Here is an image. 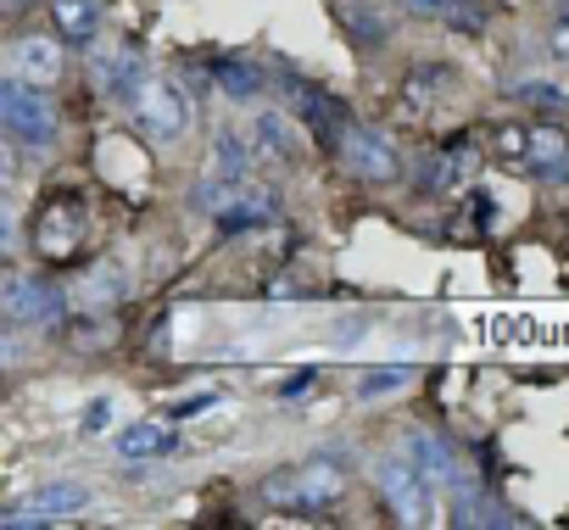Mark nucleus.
<instances>
[{"label":"nucleus","mask_w":569,"mask_h":530,"mask_svg":"<svg viewBox=\"0 0 569 530\" xmlns=\"http://www.w3.org/2000/svg\"><path fill=\"white\" fill-rule=\"evenodd\" d=\"M341 497H347V474L336 463H297L262 480V502L291 508V513H319V508H336Z\"/></svg>","instance_id":"nucleus-1"},{"label":"nucleus","mask_w":569,"mask_h":530,"mask_svg":"<svg viewBox=\"0 0 569 530\" xmlns=\"http://www.w3.org/2000/svg\"><path fill=\"white\" fill-rule=\"evenodd\" d=\"M96 84H101L107 96H123V101H134V90L146 84V68H140V57H129V51H112V57H101V62H96Z\"/></svg>","instance_id":"nucleus-11"},{"label":"nucleus","mask_w":569,"mask_h":530,"mask_svg":"<svg viewBox=\"0 0 569 530\" xmlns=\"http://www.w3.org/2000/svg\"><path fill=\"white\" fill-rule=\"evenodd\" d=\"M218 84H223L229 96H240V101L257 96V73H251L246 62H223V68H218Z\"/></svg>","instance_id":"nucleus-19"},{"label":"nucleus","mask_w":569,"mask_h":530,"mask_svg":"<svg viewBox=\"0 0 569 530\" xmlns=\"http://www.w3.org/2000/svg\"><path fill=\"white\" fill-rule=\"evenodd\" d=\"M96 23H101L96 0H57V29H62V40L90 46V40H96Z\"/></svg>","instance_id":"nucleus-15"},{"label":"nucleus","mask_w":569,"mask_h":530,"mask_svg":"<svg viewBox=\"0 0 569 530\" xmlns=\"http://www.w3.org/2000/svg\"><path fill=\"white\" fill-rule=\"evenodd\" d=\"M79 234H84V207L79 201H57V207H46L34 246H40V257H73Z\"/></svg>","instance_id":"nucleus-8"},{"label":"nucleus","mask_w":569,"mask_h":530,"mask_svg":"<svg viewBox=\"0 0 569 530\" xmlns=\"http://www.w3.org/2000/svg\"><path fill=\"white\" fill-rule=\"evenodd\" d=\"M519 101H541V107H569V96L563 90H552V84H519Z\"/></svg>","instance_id":"nucleus-21"},{"label":"nucleus","mask_w":569,"mask_h":530,"mask_svg":"<svg viewBox=\"0 0 569 530\" xmlns=\"http://www.w3.org/2000/svg\"><path fill=\"white\" fill-rule=\"evenodd\" d=\"M0 308H7L12 324H57L62 319V291L57 286H40V280H23L12 274L7 291H0Z\"/></svg>","instance_id":"nucleus-7"},{"label":"nucleus","mask_w":569,"mask_h":530,"mask_svg":"<svg viewBox=\"0 0 569 530\" xmlns=\"http://www.w3.org/2000/svg\"><path fill=\"white\" fill-rule=\"evenodd\" d=\"M7 62H12V79H23V84H51L57 73H62V46L57 40H18L12 51H7Z\"/></svg>","instance_id":"nucleus-10"},{"label":"nucleus","mask_w":569,"mask_h":530,"mask_svg":"<svg viewBox=\"0 0 569 530\" xmlns=\"http://www.w3.org/2000/svg\"><path fill=\"white\" fill-rule=\"evenodd\" d=\"M552 57H558V62H569V23H563V29H552Z\"/></svg>","instance_id":"nucleus-23"},{"label":"nucleus","mask_w":569,"mask_h":530,"mask_svg":"<svg viewBox=\"0 0 569 530\" xmlns=\"http://www.w3.org/2000/svg\"><path fill=\"white\" fill-rule=\"evenodd\" d=\"M118 452L134 458V463L162 458V452H173V430L168 424H151V419H134L129 430H118Z\"/></svg>","instance_id":"nucleus-12"},{"label":"nucleus","mask_w":569,"mask_h":530,"mask_svg":"<svg viewBox=\"0 0 569 530\" xmlns=\"http://www.w3.org/2000/svg\"><path fill=\"white\" fill-rule=\"evenodd\" d=\"M402 7H408L413 18H447V12H452V0H402Z\"/></svg>","instance_id":"nucleus-22"},{"label":"nucleus","mask_w":569,"mask_h":530,"mask_svg":"<svg viewBox=\"0 0 569 530\" xmlns=\"http://www.w3.org/2000/svg\"><path fill=\"white\" fill-rule=\"evenodd\" d=\"M268 218H273V201H268L262 190H240V201H234L218 223H223V229H251V223H268Z\"/></svg>","instance_id":"nucleus-17"},{"label":"nucleus","mask_w":569,"mask_h":530,"mask_svg":"<svg viewBox=\"0 0 569 530\" xmlns=\"http://www.w3.org/2000/svg\"><path fill=\"white\" fill-rule=\"evenodd\" d=\"M402 452L436 480V486H463V458L441 441V436H430V430H413L408 441H402Z\"/></svg>","instance_id":"nucleus-9"},{"label":"nucleus","mask_w":569,"mask_h":530,"mask_svg":"<svg viewBox=\"0 0 569 530\" xmlns=\"http://www.w3.org/2000/svg\"><path fill=\"white\" fill-rule=\"evenodd\" d=\"M375 486L386 491V502H391V513L402 519V524H430L436 519V480L408 458V452H386V458H375Z\"/></svg>","instance_id":"nucleus-2"},{"label":"nucleus","mask_w":569,"mask_h":530,"mask_svg":"<svg viewBox=\"0 0 569 530\" xmlns=\"http://www.w3.org/2000/svg\"><path fill=\"white\" fill-rule=\"evenodd\" d=\"M408 380H413V369H408V363H380V369H369V374L358 380V397H363V402H375V397L402 391Z\"/></svg>","instance_id":"nucleus-18"},{"label":"nucleus","mask_w":569,"mask_h":530,"mask_svg":"<svg viewBox=\"0 0 569 530\" xmlns=\"http://www.w3.org/2000/svg\"><path fill=\"white\" fill-rule=\"evenodd\" d=\"M129 107L146 123V134H157V140H179L190 129V101H184V90L173 79H146Z\"/></svg>","instance_id":"nucleus-4"},{"label":"nucleus","mask_w":569,"mask_h":530,"mask_svg":"<svg viewBox=\"0 0 569 530\" xmlns=\"http://www.w3.org/2000/svg\"><path fill=\"white\" fill-rule=\"evenodd\" d=\"M251 146H257V157H279V162H291V129H284V118H279L273 107L251 118Z\"/></svg>","instance_id":"nucleus-16"},{"label":"nucleus","mask_w":569,"mask_h":530,"mask_svg":"<svg viewBox=\"0 0 569 530\" xmlns=\"http://www.w3.org/2000/svg\"><path fill=\"white\" fill-rule=\"evenodd\" d=\"M96 497H90V486H79V480H51V486H40V491H29L18 508H7V524H46V519H73V513H84Z\"/></svg>","instance_id":"nucleus-6"},{"label":"nucleus","mask_w":569,"mask_h":530,"mask_svg":"<svg viewBox=\"0 0 569 530\" xmlns=\"http://www.w3.org/2000/svg\"><path fill=\"white\" fill-rule=\"evenodd\" d=\"M107 424H112V397H96V402L84 408L79 430H84V436H107Z\"/></svg>","instance_id":"nucleus-20"},{"label":"nucleus","mask_w":569,"mask_h":530,"mask_svg":"<svg viewBox=\"0 0 569 530\" xmlns=\"http://www.w3.org/2000/svg\"><path fill=\"white\" fill-rule=\"evenodd\" d=\"M251 157H257V151H246V140H240V134H218V140H212V157H207V179L246 184V173H251Z\"/></svg>","instance_id":"nucleus-14"},{"label":"nucleus","mask_w":569,"mask_h":530,"mask_svg":"<svg viewBox=\"0 0 569 530\" xmlns=\"http://www.w3.org/2000/svg\"><path fill=\"white\" fill-rule=\"evenodd\" d=\"M341 162H347L363 184H391V179L402 173L397 146H391L380 129H369V123H352V129L341 134Z\"/></svg>","instance_id":"nucleus-5"},{"label":"nucleus","mask_w":569,"mask_h":530,"mask_svg":"<svg viewBox=\"0 0 569 530\" xmlns=\"http://www.w3.org/2000/svg\"><path fill=\"white\" fill-rule=\"evenodd\" d=\"M525 162H530L541 179H558V173L569 168V140H563L558 129H530V140H525Z\"/></svg>","instance_id":"nucleus-13"},{"label":"nucleus","mask_w":569,"mask_h":530,"mask_svg":"<svg viewBox=\"0 0 569 530\" xmlns=\"http://www.w3.org/2000/svg\"><path fill=\"white\" fill-rule=\"evenodd\" d=\"M563 23H569V0H563Z\"/></svg>","instance_id":"nucleus-24"},{"label":"nucleus","mask_w":569,"mask_h":530,"mask_svg":"<svg viewBox=\"0 0 569 530\" xmlns=\"http://www.w3.org/2000/svg\"><path fill=\"white\" fill-rule=\"evenodd\" d=\"M0 123H7L18 140L29 146H51L57 140V107L40 84H23V79H7L0 84Z\"/></svg>","instance_id":"nucleus-3"}]
</instances>
